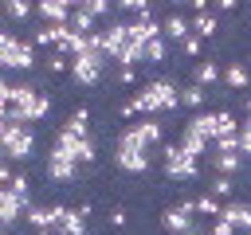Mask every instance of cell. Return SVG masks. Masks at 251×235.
Wrapping results in <instances>:
<instances>
[{
    "mask_svg": "<svg viewBox=\"0 0 251 235\" xmlns=\"http://www.w3.org/2000/svg\"><path fill=\"white\" fill-rule=\"evenodd\" d=\"M224 82H227L231 90H243V86L251 82V74H247V67H243V63H227V70H224Z\"/></svg>",
    "mask_w": 251,
    "mask_h": 235,
    "instance_id": "obj_23",
    "label": "cell"
},
{
    "mask_svg": "<svg viewBox=\"0 0 251 235\" xmlns=\"http://www.w3.org/2000/svg\"><path fill=\"white\" fill-rule=\"evenodd\" d=\"M180 51H184V59H196V55H200V39H196V35H188V39L180 43Z\"/></svg>",
    "mask_w": 251,
    "mask_h": 235,
    "instance_id": "obj_38",
    "label": "cell"
},
{
    "mask_svg": "<svg viewBox=\"0 0 251 235\" xmlns=\"http://www.w3.org/2000/svg\"><path fill=\"white\" fill-rule=\"evenodd\" d=\"M212 235H235V227H231L227 219H216V227H212Z\"/></svg>",
    "mask_w": 251,
    "mask_h": 235,
    "instance_id": "obj_41",
    "label": "cell"
},
{
    "mask_svg": "<svg viewBox=\"0 0 251 235\" xmlns=\"http://www.w3.org/2000/svg\"><path fill=\"white\" fill-rule=\"evenodd\" d=\"M180 106V90L169 82V78H157V82H145L141 94H133L129 102H122V118H137V114H165V110H176Z\"/></svg>",
    "mask_w": 251,
    "mask_h": 235,
    "instance_id": "obj_1",
    "label": "cell"
},
{
    "mask_svg": "<svg viewBox=\"0 0 251 235\" xmlns=\"http://www.w3.org/2000/svg\"><path fill=\"white\" fill-rule=\"evenodd\" d=\"M161 223H165V231H173V235H188L192 231V215L176 204V208H169L165 215H161Z\"/></svg>",
    "mask_w": 251,
    "mask_h": 235,
    "instance_id": "obj_16",
    "label": "cell"
},
{
    "mask_svg": "<svg viewBox=\"0 0 251 235\" xmlns=\"http://www.w3.org/2000/svg\"><path fill=\"white\" fill-rule=\"evenodd\" d=\"M27 208H31V200H24V196H16L12 188H0V223H4V227H12V223H20V219L27 215Z\"/></svg>",
    "mask_w": 251,
    "mask_h": 235,
    "instance_id": "obj_8",
    "label": "cell"
},
{
    "mask_svg": "<svg viewBox=\"0 0 251 235\" xmlns=\"http://www.w3.org/2000/svg\"><path fill=\"white\" fill-rule=\"evenodd\" d=\"M78 8H86V12H90V16H94V20H98V16H106V12H110V4H106V0H82V4H78Z\"/></svg>",
    "mask_w": 251,
    "mask_h": 235,
    "instance_id": "obj_35",
    "label": "cell"
},
{
    "mask_svg": "<svg viewBox=\"0 0 251 235\" xmlns=\"http://www.w3.org/2000/svg\"><path fill=\"white\" fill-rule=\"evenodd\" d=\"M196 172H200L196 157H188L180 145H165V176L169 180H196Z\"/></svg>",
    "mask_w": 251,
    "mask_h": 235,
    "instance_id": "obj_6",
    "label": "cell"
},
{
    "mask_svg": "<svg viewBox=\"0 0 251 235\" xmlns=\"http://www.w3.org/2000/svg\"><path fill=\"white\" fill-rule=\"evenodd\" d=\"M51 149H55V153H63V157H71L75 164H90V161H94V153H98L90 137H75V133H67V129H59V133H55V145H51Z\"/></svg>",
    "mask_w": 251,
    "mask_h": 235,
    "instance_id": "obj_5",
    "label": "cell"
},
{
    "mask_svg": "<svg viewBox=\"0 0 251 235\" xmlns=\"http://www.w3.org/2000/svg\"><path fill=\"white\" fill-rule=\"evenodd\" d=\"M188 129H196L200 137L216 141V137H220V114H196V118L188 121Z\"/></svg>",
    "mask_w": 251,
    "mask_h": 235,
    "instance_id": "obj_18",
    "label": "cell"
},
{
    "mask_svg": "<svg viewBox=\"0 0 251 235\" xmlns=\"http://www.w3.org/2000/svg\"><path fill=\"white\" fill-rule=\"evenodd\" d=\"M118 78H122L126 86H133V82H137V70H133V67H122V70H118Z\"/></svg>",
    "mask_w": 251,
    "mask_h": 235,
    "instance_id": "obj_40",
    "label": "cell"
},
{
    "mask_svg": "<svg viewBox=\"0 0 251 235\" xmlns=\"http://www.w3.org/2000/svg\"><path fill=\"white\" fill-rule=\"evenodd\" d=\"M165 55H169V39L165 35L153 39V43H145V63H165Z\"/></svg>",
    "mask_w": 251,
    "mask_h": 235,
    "instance_id": "obj_27",
    "label": "cell"
},
{
    "mask_svg": "<svg viewBox=\"0 0 251 235\" xmlns=\"http://www.w3.org/2000/svg\"><path fill=\"white\" fill-rule=\"evenodd\" d=\"M67 133H75V137H86V110H75L71 118H67V125H63Z\"/></svg>",
    "mask_w": 251,
    "mask_h": 235,
    "instance_id": "obj_30",
    "label": "cell"
},
{
    "mask_svg": "<svg viewBox=\"0 0 251 235\" xmlns=\"http://www.w3.org/2000/svg\"><path fill=\"white\" fill-rule=\"evenodd\" d=\"M216 145V153H239V133H231V137H220V141H212ZM243 157V153H239Z\"/></svg>",
    "mask_w": 251,
    "mask_h": 235,
    "instance_id": "obj_34",
    "label": "cell"
},
{
    "mask_svg": "<svg viewBox=\"0 0 251 235\" xmlns=\"http://www.w3.org/2000/svg\"><path fill=\"white\" fill-rule=\"evenodd\" d=\"M208 192H212L216 200H227V204H231V192H235V184H231V176H216Z\"/></svg>",
    "mask_w": 251,
    "mask_h": 235,
    "instance_id": "obj_29",
    "label": "cell"
},
{
    "mask_svg": "<svg viewBox=\"0 0 251 235\" xmlns=\"http://www.w3.org/2000/svg\"><path fill=\"white\" fill-rule=\"evenodd\" d=\"M129 47V27L126 24H110V27H102V55L106 59H114L118 63V55Z\"/></svg>",
    "mask_w": 251,
    "mask_h": 235,
    "instance_id": "obj_9",
    "label": "cell"
},
{
    "mask_svg": "<svg viewBox=\"0 0 251 235\" xmlns=\"http://www.w3.org/2000/svg\"><path fill=\"white\" fill-rule=\"evenodd\" d=\"M243 110H247V118H251V94H247V102H243Z\"/></svg>",
    "mask_w": 251,
    "mask_h": 235,
    "instance_id": "obj_43",
    "label": "cell"
},
{
    "mask_svg": "<svg viewBox=\"0 0 251 235\" xmlns=\"http://www.w3.org/2000/svg\"><path fill=\"white\" fill-rule=\"evenodd\" d=\"M196 212H200V215H216V219H220V212H224V208H220V200H216L212 192H204V196L196 200Z\"/></svg>",
    "mask_w": 251,
    "mask_h": 235,
    "instance_id": "obj_31",
    "label": "cell"
},
{
    "mask_svg": "<svg viewBox=\"0 0 251 235\" xmlns=\"http://www.w3.org/2000/svg\"><path fill=\"white\" fill-rule=\"evenodd\" d=\"M0 67L31 70V67H35V47H31L27 39H20L16 31H0Z\"/></svg>",
    "mask_w": 251,
    "mask_h": 235,
    "instance_id": "obj_3",
    "label": "cell"
},
{
    "mask_svg": "<svg viewBox=\"0 0 251 235\" xmlns=\"http://www.w3.org/2000/svg\"><path fill=\"white\" fill-rule=\"evenodd\" d=\"M47 176H51L55 184H71V180L78 176V164H75L71 157H63V153L51 149V157H47Z\"/></svg>",
    "mask_w": 251,
    "mask_h": 235,
    "instance_id": "obj_12",
    "label": "cell"
},
{
    "mask_svg": "<svg viewBox=\"0 0 251 235\" xmlns=\"http://www.w3.org/2000/svg\"><path fill=\"white\" fill-rule=\"evenodd\" d=\"M43 63H47V70H55V74H59V70H63V67H67V70H71V59H67V55H59V51H55V55H47V59H43Z\"/></svg>",
    "mask_w": 251,
    "mask_h": 235,
    "instance_id": "obj_36",
    "label": "cell"
},
{
    "mask_svg": "<svg viewBox=\"0 0 251 235\" xmlns=\"http://www.w3.org/2000/svg\"><path fill=\"white\" fill-rule=\"evenodd\" d=\"M35 16H43V20H51V24H71L75 4H71V0H43V4L35 8Z\"/></svg>",
    "mask_w": 251,
    "mask_h": 235,
    "instance_id": "obj_14",
    "label": "cell"
},
{
    "mask_svg": "<svg viewBox=\"0 0 251 235\" xmlns=\"http://www.w3.org/2000/svg\"><path fill=\"white\" fill-rule=\"evenodd\" d=\"M216 114H220V137H231V133H239V125H235V118H231L227 110H216ZM220 137H216V141H220Z\"/></svg>",
    "mask_w": 251,
    "mask_h": 235,
    "instance_id": "obj_32",
    "label": "cell"
},
{
    "mask_svg": "<svg viewBox=\"0 0 251 235\" xmlns=\"http://www.w3.org/2000/svg\"><path fill=\"white\" fill-rule=\"evenodd\" d=\"M8 188H12L16 196H24V200H31V196H27V188H31V180H27V176H20V172H16V180H12Z\"/></svg>",
    "mask_w": 251,
    "mask_h": 235,
    "instance_id": "obj_37",
    "label": "cell"
},
{
    "mask_svg": "<svg viewBox=\"0 0 251 235\" xmlns=\"http://www.w3.org/2000/svg\"><path fill=\"white\" fill-rule=\"evenodd\" d=\"M75 35H94L98 27H94V16L86 12V8H75V16H71V24H67Z\"/></svg>",
    "mask_w": 251,
    "mask_h": 235,
    "instance_id": "obj_22",
    "label": "cell"
},
{
    "mask_svg": "<svg viewBox=\"0 0 251 235\" xmlns=\"http://www.w3.org/2000/svg\"><path fill=\"white\" fill-rule=\"evenodd\" d=\"M220 219H227L235 231H247V235H251V204H243V200H231V204H224Z\"/></svg>",
    "mask_w": 251,
    "mask_h": 235,
    "instance_id": "obj_13",
    "label": "cell"
},
{
    "mask_svg": "<svg viewBox=\"0 0 251 235\" xmlns=\"http://www.w3.org/2000/svg\"><path fill=\"white\" fill-rule=\"evenodd\" d=\"M192 35H196V39H208V35H216V16H212V12H200V16L192 20Z\"/></svg>",
    "mask_w": 251,
    "mask_h": 235,
    "instance_id": "obj_24",
    "label": "cell"
},
{
    "mask_svg": "<svg viewBox=\"0 0 251 235\" xmlns=\"http://www.w3.org/2000/svg\"><path fill=\"white\" fill-rule=\"evenodd\" d=\"M239 129H251V118H247V121H243V125H239Z\"/></svg>",
    "mask_w": 251,
    "mask_h": 235,
    "instance_id": "obj_45",
    "label": "cell"
},
{
    "mask_svg": "<svg viewBox=\"0 0 251 235\" xmlns=\"http://www.w3.org/2000/svg\"><path fill=\"white\" fill-rule=\"evenodd\" d=\"M24 223H31L35 231H51V227H55V212H51V208H43V204H31V208H27V215H24Z\"/></svg>",
    "mask_w": 251,
    "mask_h": 235,
    "instance_id": "obj_19",
    "label": "cell"
},
{
    "mask_svg": "<svg viewBox=\"0 0 251 235\" xmlns=\"http://www.w3.org/2000/svg\"><path fill=\"white\" fill-rule=\"evenodd\" d=\"M71 35V27L67 24H43L35 35H31V43H43V47H63V39Z\"/></svg>",
    "mask_w": 251,
    "mask_h": 235,
    "instance_id": "obj_15",
    "label": "cell"
},
{
    "mask_svg": "<svg viewBox=\"0 0 251 235\" xmlns=\"http://www.w3.org/2000/svg\"><path fill=\"white\" fill-rule=\"evenodd\" d=\"M0 145L8 161H27L35 149V129L20 125V121H0Z\"/></svg>",
    "mask_w": 251,
    "mask_h": 235,
    "instance_id": "obj_2",
    "label": "cell"
},
{
    "mask_svg": "<svg viewBox=\"0 0 251 235\" xmlns=\"http://www.w3.org/2000/svg\"><path fill=\"white\" fill-rule=\"evenodd\" d=\"M51 212H55V231H59V235H86V223H82L86 212H82V208H59V204H55Z\"/></svg>",
    "mask_w": 251,
    "mask_h": 235,
    "instance_id": "obj_10",
    "label": "cell"
},
{
    "mask_svg": "<svg viewBox=\"0 0 251 235\" xmlns=\"http://www.w3.org/2000/svg\"><path fill=\"white\" fill-rule=\"evenodd\" d=\"M110 223H114V227H126V212L114 208V212H110Z\"/></svg>",
    "mask_w": 251,
    "mask_h": 235,
    "instance_id": "obj_42",
    "label": "cell"
},
{
    "mask_svg": "<svg viewBox=\"0 0 251 235\" xmlns=\"http://www.w3.org/2000/svg\"><path fill=\"white\" fill-rule=\"evenodd\" d=\"M161 27H165V39H176V43H184V39L192 35V24H188L184 16H169Z\"/></svg>",
    "mask_w": 251,
    "mask_h": 235,
    "instance_id": "obj_20",
    "label": "cell"
},
{
    "mask_svg": "<svg viewBox=\"0 0 251 235\" xmlns=\"http://www.w3.org/2000/svg\"><path fill=\"white\" fill-rule=\"evenodd\" d=\"M208 145H212L208 137H200L196 129H188V125H184V133H180V149H184L188 157H204V149H208Z\"/></svg>",
    "mask_w": 251,
    "mask_h": 235,
    "instance_id": "obj_21",
    "label": "cell"
},
{
    "mask_svg": "<svg viewBox=\"0 0 251 235\" xmlns=\"http://www.w3.org/2000/svg\"><path fill=\"white\" fill-rule=\"evenodd\" d=\"M4 12H8L12 20H27V16H31V8H27L24 0H8V4H4Z\"/></svg>",
    "mask_w": 251,
    "mask_h": 235,
    "instance_id": "obj_33",
    "label": "cell"
},
{
    "mask_svg": "<svg viewBox=\"0 0 251 235\" xmlns=\"http://www.w3.org/2000/svg\"><path fill=\"white\" fill-rule=\"evenodd\" d=\"M220 78V67L216 63H196V70H192V82L196 86H208V82H216Z\"/></svg>",
    "mask_w": 251,
    "mask_h": 235,
    "instance_id": "obj_26",
    "label": "cell"
},
{
    "mask_svg": "<svg viewBox=\"0 0 251 235\" xmlns=\"http://www.w3.org/2000/svg\"><path fill=\"white\" fill-rule=\"evenodd\" d=\"M126 27H129V39H133V43H141V47L165 35V27H161L153 16H141V20H126Z\"/></svg>",
    "mask_w": 251,
    "mask_h": 235,
    "instance_id": "obj_11",
    "label": "cell"
},
{
    "mask_svg": "<svg viewBox=\"0 0 251 235\" xmlns=\"http://www.w3.org/2000/svg\"><path fill=\"white\" fill-rule=\"evenodd\" d=\"M129 129L137 133V141H141L145 149H153V145L161 141V121H157V118H141V121H137V125H129Z\"/></svg>",
    "mask_w": 251,
    "mask_h": 235,
    "instance_id": "obj_17",
    "label": "cell"
},
{
    "mask_svg": "<svg viewBox=\"0 0 251 235\" xmlns=\"http://www.w3.org/2000/svg\"><path fill=\"white\" fill-rule=\"evenodd\" d=\"M102 70H106V55H78V59L71 63V78H75L78 86H94V82L102 78Z\"/></svg>",
    "mask_w": 251,
    "mask_h": 235,
    "instance_id": "obj_7",
    "label": "cell"
},
{
    "mask_svg": "<svg viewBox=\"0 0 251 235\" xmlns=\"http://www.w3.org/2000/svg\"><path fill=\"white\" fill-rule=\"evenodd\" d=\"M239 161H243L239 153H216V157H212V164H216V172H220V176H231V172L239 168Z\"/></svg>",
    "mask_w": 251,
    "mask_h": 235,
    "instance_id": "obj_25",
    "label": "cell"
},
{
    "mask_svg": "<svg viewBox=\"0 0 251 235\" xmlns=\"http://www.w3.org/2000/svg\"><path fill=\"white\" fill-rule=\"evenodd\" d=\"M188 235H204V231H200V227H196V223H192V231H188Z\"/></svg>",
    "mask_w": 251,
    "mask_h": 235,
    "instance_id": "obj_44",
    "label": "cell"
},
{
    "mask_svg": "<svg viewBox=\"0 0 251 235\" xmlns=\"http://www.w3.org/2000/svg\"><path fill=\"white\" fill-rule=\"evenodd\" d=\"M204 102V86H196V82H188L184 90H180V106H188V110H196Z\"/></svg>",
    "mask_w": 251,
    "mask_h": 235,
    "instance_id": "obj_28",
    "label": "cell"
},
{
    "mask_svg": "<svg viewBox=\"0 0 251 235\" xmlns=\"http://www.w3.org/2000/svg\"><path fill=\"white\" fill-rule=\"evenodd\" d=\"M239 153L251 157V129H239Z\"/></svg>",
    "mask_w": 251,
    "mask_h": 235,
    "instance_id": "obj_39",
    "label": "cell"
},
{
    "mask_svg": "<svg viewBox=\"0 0 251 235\" xmlns=\"http://www.w3.org/2000/svg\"><path fill=\"white\" fill-rule=\"evenodd\" d=\"M118 168L122 172H145L149 168V149L137 141L133 129H122V137H118Z\"/></svg>",
    "mask_w": 251,
    "mask_h": 235,
    "instance_id": "obj_4",
    "label": "cell"
}]
</instances>
